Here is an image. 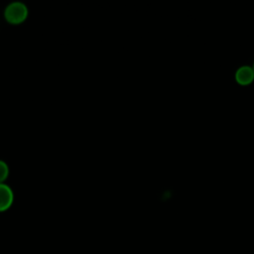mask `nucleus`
Returning a JSON list of instances; mask_svg holds the SVG:
<instances>
[{"mask_svg":"<svg viewBox=\"0 0 254 254\" xmlns=\"http://www.w3.org/2000/svg\"><path fill=\"white\" fill-rule=\"evenodd\" d=\"M14 193L12 189L3 184H0V211L7 210L13 203Z\"/></svg>","mask_w":254,"mask_h":254,"instance_id":"7ed1b4c3","label":"nucleus"},{"mask_svg":"<svg viewBox=\"0 0 254 254\" xmlns=\"http://www.w3.org/2000/svg\"><path fill=\"white\" fill-rule=\"evenodd\" d=\"M4 16L9 23L20 24L28 17V8L22 2H12L5 8Z\"/></svg>","mask_w":254,"mask_h":254,"instance_id":"f257e3e1","label":"nucleus"},{"mask_svg":"<svg viewBox=\"0 0 254 254\" xmlns=\"http://www.w3.org/2000/svg\"><path fill=\"white\" fill-rule=\"evenodd\" d=\"M235 80L241 85H248L254 80V69L250 65H241L235 71Z\"/></svg>","mask_w":254,"mask_h":254,"instance_id":"f03ea898","label":"nucleus"},{"mask_svg":"<svg viewBox=\"0 0 254 254\" xmlns=\"http://www.w3.org/2000/svg\"><path fill=\"white\" fill-rule=\"evenodd\" d=\"M253 69H254V64H253Z\"/></svg>","mask_w":254,"mask_h":254,"instance_id":"39448f33","label":"nucleus"},{"mask_svg":"<svg viewBox=\"0 0 254 254\" xmlns=\"http://www.w3.org/2000/svg\"><path fill=\"white\" fill-rule=\"evenodd\" d=\"M9 175V168H8V165L0 160V184H3V182L7 179Z\"/></svg>","mask_w":254,"mask_h":254,"instance_id":"20e7f679","label":"nucleus"}]
</instances>
